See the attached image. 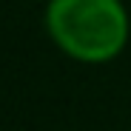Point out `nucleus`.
I'll return each instance as SVG.
<instances>
[{"label":"nucleus","mask_w":131,"mask_h":131,"mask_svg":"<svg viewBox=\"0 0 131 131\" xmlns=\"http://www.w3.org/2000/svg\"><path fill=\"white\" fill-rule=\"evenodd\" d=\"M46 26L57 46L83 63L114 60L128 40V14L120 0H51Z\"/></svg>","instance_id":"f257e3e1"}]
</instances>
